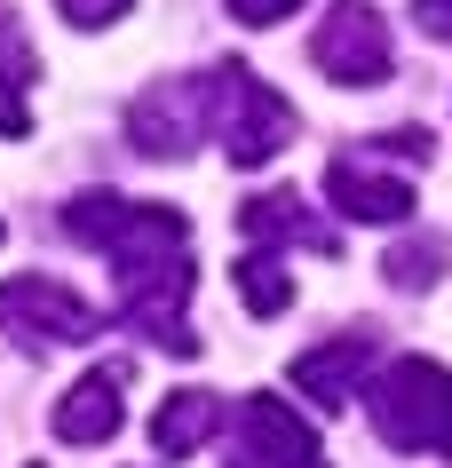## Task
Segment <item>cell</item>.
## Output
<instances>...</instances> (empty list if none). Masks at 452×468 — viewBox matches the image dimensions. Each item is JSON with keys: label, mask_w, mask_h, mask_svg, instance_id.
I'll return each instance as SVG.
<instances>
[{"label": "cell", "mask_w": 452, "mask_h": 468, "mask_svg": "<svg viewBox=\"0 0 452 468\" xmlns=\"http://www.w3.org/2000/svg\"><path fill=\"white\" fill-rule=\"evenodd\" d=\"M32 80H40V48L16 25V8H0V135H25L32 127V112H25Z\"/></svg>", "instance_id": "4fadbf2b"}, {"label": "cell", "mask_w": 452, "mask_h": 468, "mask_svg": "<svg viewBox=\"0 0 452 468\" xmlns=\"http://www.w3.org/2000/svg\"><path fill=\"white\" fill-rule=\"evenodd\" d=\"M294 8H301V0H230V16H238V25H286Z\"/></svg>", "instance_id": "e0dca14e"}, {"label": "cell", "mask_w": 452, "mask_h": 468, "mask_svg": "<svg viewBox=\"0 0 452 468\" xmlns=\"http://www.w3.org/2000/svg\"><path fill=\"white\" fill-rule=\"evenodd\" d=\"M223 413H230V405L215 389H175L159 413H151V444H159L167 461H183V452H199V444L223 429Z\"/></svg>", "instance_id": "7c38bea8"}, {"label": "cell", "mask_w": 452, "mask_h": 468, "mask_svg": "<svg viewBox=\"0 0 452 468\" xmlns=\"http://www.w3.org/2000/svg\"><path fill=\"white\" fill-rule=\"evenodd\" d=\"M238 239L262 247V254H286V247L333 254V247H342V230L310 215V198H301V191H262V198H247V207H238Z\"/></svg>", "instance_id": "30bf717a"}, {"label": "cell", "mask_w": 452, "mask_h": 468, "mask_svg": "<svg viewBox=\"0 0 452 468\" xmlns=\"http://www.w3.org/2000/svg\"><path fill=\"white\" fill-rule=\"evenodd\" d=\"M310 64L333 80V88H381L397 72V40H389V16L365 8V0H333V16L310 32Z\"/></svg>", "instance_id": "5b68a950"}, {"label": "cell", "mask_w": 452, "mask_h": 468, "mask_svg": "<svg viewBox=\"0 0 452 468\" xmlns=\"http://www.w3.org/2000/svg\"><path fill=\"white\" fill-rule=\"evenodd\" d=\"M223 468H326V444L278 389H254L223 413Z\"/></svg>", "instance_id": "277c9868"}, {"label": "cell", "mask_w": 452, "mask_h": 468, "mask_svg": "<svg viewBox=\"0 0 452 468\" xmlns=\"http://www.w3.org/2000/svg\"><path fill=\"white\" fill-rule=\"evenodd\" d=\"M0 239H8V230H0Z\"/></svg>", "instance_id": "d6986e66"}, {"label": "cell", "mask_w": 452, "mask_h": 468, "mask_svg": "<svg viewBox=\"0 0 452 468\" xmlns=\"http://www.w3.org/2000/svg\"><path fill=\"white\" fill-rule=\"evenodd\" d=\"M373 357H381V334H373V325H342L333 342H318V349H301V357H294V389L310 397V405L342 413V405H357V397H365Z\"/></svg>", "instance_id": "ba28073f"}, {"label": "cell", "mask_w": 452, "mask_h": 468, "mask_svg": "<svg viewBox=\"0 0 452 468\" xmlns=\"http://www.w3.org/2000/svg\"><path fill=\"white\" fill-rule=\"evenodd\" d=\"M421 8V32H436V40H452V0H413Z\"/></svg>", "instance_id": "ac0fdd59"}, {"label": "cell", "mask_w": 452, "mask_h": 468, "mask_svg": "<svg viewBox=\"0 0 452 468\" xmlns=\"http://www.w3.org/2000/svg\"><path fill=\"white\" fill-rule=\"evenodd\" d=\"M238 302H247L254 318H278L286 302H294V278H286V262L262 247H247V262H238Z\"/></svg>", "instance_id": "9a60e30c"}, {"label": "cell", "mask_w": 452, "mask_h": 468, "mask_svg": "<svg viewBox=\"0 0 452 468\" xmlns=\"http://www.w3.org/2000/svg\"><path fill=\"white\" fill-rule=\"evenodd\" d=\"M206 72H183V80H151L143 96L127 103V144L143 159H191L206 135Z\"/></svg>", "instance_id": "52a82bcc"}, {"label": "cell", "mask_w": 452, "mask_h": 468, "mask_svg": "<svg viewBox=\"0 0 452 468\" xmlns=\"http://www.w3.org/2000/svg\"><path fill=\"white\" fill-rule=\"evenodd\" d=\"M326 198H333V215L397 230V222L413 215V175H389L373 151H342V159L326 167Z\"/></svg>", "instance_id": "9c48e42d"}, {"label": "cell", "mask_w": 452, "mask_h": 468, "mask_svg": "<svg viewBox=\"0 0 452 468\" xmlns=\"http://www.w3.org/2000/svg\"><path fill=\"white\" fill-rule=\"evenodd\" d=\"M206 135L223 144L230 167H262V159H278V151L294 144V103L278 96L262 72H247V64H206Z\"/></svg>", "instance_id": "7a4b0ae2"}, {"label": "cell", "mask_w": 452, "mask_h": 468, "mask_svg": "<svg viewBox=\"0 0 452 468\" xmlns=\"http://www.w3.org/2000/svg\"><path fill=\"white\" fill-rule=\"evenodd\" d=\"M127 381L120 366H96V373H79L72 389L56 397V437L64 444H103V437H120V420H127Z\"/></svg>", "instance_id": "8fae6325"}, {"label": "cell", "mask_w": 452, "mask_h": 468, "mask_svg": "<svg viewBox=\"0 0 452 468\" xmlns=\"http://www.w3.org/2000/svg\"><path fill=\"white\" fill-rule=\"evenodd\" d=\"M96 302H79L64 278H8L0 286V334L25 349H72L96 342Z\"/></svg>", "instance_id": "8992f818"}, {"label": "cell", "mask_w": 452, "mask_h": 468, "mask_svg": "<svg viewBox=\"0 0 452 468\" xmlns=\"http://www.w3.org/2000/svg\"><path fill=\"white\" fill-rule=\"evenodd\" d=\"M64 239L111 254V271H120L111 318L127 334H143L151 349H175V357L199 349V334L183 318V302H191V222L175 207L120 198V191H79V198H64Z\"/></svg>", "instance_id": "6da1fadb"}, {"label": "cell", "mask_w": 452, "mask_h": 468, "mask_svg": "<svg viewBox=\"0 0 452 468\" xmlns=\"http://www.w3.org/2000/svg\"><path fill=\"white\" fill-rule=\"evenodd\" d=\"M56 8H64V25H79V32H103V25H120V16L135 8V0H56Z\"/></svg>", "instance_id": "2e32d148"}, {"label": "cell", "mask_w": 452, "mask_h": 468, "mask_svg": "<svg viewBox=\"0 0 452 468\" xmlns=\"http://www.w3.org/2000/svg\"><path fill=\"white\" fill-rule=\"evenodd\" d=\"M445 262H452V247L436 239V230H405L397 247L381 254V278H389L397 294H428V286L445 278Z\"/></svg>", "instance_id": "5bb4252c"}, {"label": "cell", "mask_w": 452, "mask_h": 468, "mask_svg": "<svg viewBox=\"0 0 452 468\" xmlns=\"http://www.w3.org/2000/svg\"><path fill=\"white\" fill-rule=\"evenodd\" d=\"M365 413H373L381 444H397V452H452V373L436 357H397V366H381Z\"/></svg>", "instance_id": "3957f363"}]
</instances>
